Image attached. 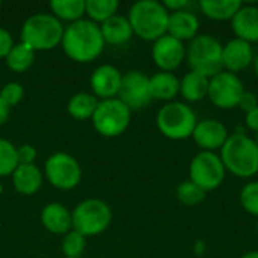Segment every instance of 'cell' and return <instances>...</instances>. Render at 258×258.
I'll list each match as a JSON object with an SVG mask.
<instances>
[{"label": "cell", "mask_w": 258, "mask_h": 258, "mask_svg": "<svg viewBox=\"0 0 258 258\" xmlns=\"http://www.w3.org/2000/svg\"><path fill=\"white\" fill-rule=\"evenodd\" d=\"M62 48L65 54L76 62H92L95 60L103 48L104 39L100 26L91 20H77L63 29Z\"/></svg>", "instance_id": "6da1fadb"}, {"label": "cell", "mask_w": 258, "mask_h": 258, "mask_svg": "<svg viewBox=\"0 0 258 258\" xmlns=\"http://www.w3.org/2000/svg\"><path fill=\"white\" fill-rule=\"evenodd\" d=\"M219 157L225 171L239 178H251L258 174L257 144L245 133L230 135L221 148Z\"/></svg>", "instance_id": "7a4b0ae2"}, {"label": "cell", "mask_w": 258, "mask_h": 258, "mask_svg": "<svg viewBox=\"0 0 258 258\" xmlns=\"http://www.w3.org/2000/svg\"><path fill=\"white\" fill-rule=\"evenodd\" d=\"M128 23L133 35L144 41H157L168 30L169 12L157 0H139L128 11Z\"/></svg>", "instance_id": "3957f363"}, {"label": "cell", "mask_w": 258, "mask_h": 258, "mask_svg": "<svg viewBox=\"0 0 258 258\" xmlns=\"http://www.w3.org/2000/svg\"><path fill=\"white\" fill-rule=\"evenodd\" d=\"M20 36L33 51H45L62 42L63 27L51 14H35L24 21Z\"/></svg>", "instance_id": "277c9868"}, {"label": "cell", "mask_w": 258, "mask_h": 258, "mask_svg": "<svg viewBox=\"0 0 258 258\" xmlns=\"http://www.w3.org/2000/svg\"><path fill=\"white\" fill-rule=\"evenodd\" d=\"M222 44L213 35H197L186 48V59L190 71L200 73L209 79L224 71Z\"/></svg>", "instance_id": "5b68a950"}, {"label": "cell", "mask_w": 258, "mask_h": 258, "mask_svg": "<svg viewBox=\"0 0 258 258\" xmlns=\"http://www.w3.org/2000/svg\"><path fill=\"white\" fill-rule=\"evenodd\" d=\"M156 124L165 138L172 141H184L192 138L198 118L189 104L183 101H171L157 112Z\"/></svg>", "instance_id": "8992f818"}, {"label": "cell", "mask_w": 258, "mask_h": 258, "mask_svg": "<svg viewBox=\"0 0 258 258\" xmlns=\"http://www.w3.org/2000/svg\"><path fill=\"white\" fill-rule=\"evenodd\" d=\"M112 222V210L101 200H85L73 212V230L85 237L104 233Z\"/></svg>", "instance_id": "52a82bcc"}, {"label": "cell", "mask_w": 258, "mask_h": 258, "mask_svg": "<svg viewBox=\"0 0 258 258\" xmlns=\"http://www.w3.org/2000/svg\"><path fill=\"white\" fill-rule=\"evenodd\" d=\"M94 128L106 138L121 136L132 119V110L118 98L101 100L92 115Z\"/></svg>", "instance_id": "ba28073f"}, {"label": "cell", "mask_w": 258, "mask_h": 258, "mask_svg": "<svg viewBox=\"0 0 258 258\" xmlns=\"http://www.w3.org/2000/svg\"><path fill=\"white\" fill-rule=\"evenodd\" d=\"M225 168L221 157L213 151H200L189 165V180L206 194L218 189L225 180Z\"/></svg>", "instance_id": "9c48e42d"}, {"label": "cell", "mask_w": 258, "mask_h": 258, "mask_svg": "<svg viewBox=\"0 0 258 258\" xmlns=\"http://www.w3.org/2000/svg\"><path fill=\"white\" fill-rule=\"evenodd\" d=\"M243 94L245 86L237 74L221 71L219 74L213 76L209 82L207 98L213 106L219 109H234L236 106H239V101Z\"/></svg>", "instance_id": "30bf717a"}, {"label": "cell", "mask_w": 258, "mask_h": 258, "mask_svg": "<svg viewBox=\"0 0 258 258\" xmlns=\"http://www.w3.org/2000/svg\"><path fill=\"white\" fill-rule=\"evenodd\" d=\"M45 177L54 187L60 190L74 189L82 178L79 162L68 153H54L45 162Z\"/></svg>", "instance_id": "8fae6325"}, {"label": "cell", "mask_w": 258, "mask_h": 258, "mask_svg": "<svg viewBox=\"0 0 258 258\" xmlns=\"http://www.w3.org/2000/svg\"><path fill=\"white\" fill-rule=\"evenodd\" d=\"M118 100L122 101L132 112L148 106L153 100L150 95V77L138 70L125 73L121 80Z\"/></svg>", "instance_id": "7c38bea8"}, {"label": "cell", "mask_w": 258, "mask_h": 258, "mask_svg": "<svg viewBox=\"0 0 258 258\" xmlns=\"http://www.w3.org/2000/svg\"><path fill=\"white\" fill-rule=\"evenodd\" d=\"M151 57L154 63L160 68V71L172 73L186 59L184 42L166 33L157 41H154L153 48H151Z\"/></svg>", "instance_id": "4fadbf2b"}, {"label": "cell", "mask_w": 258, "mask_h": 258, "mask_svg": "<svg viewBox=\"0 0 258 258\" xmlns=\"http://www.w3.org/2000/svg\"><path fill=\"white\" fill-rule=\"evenodd\" d=\"M195 144L203 151H216L224 147L227 139L230 138L227 127L218 119H203L198 121L194 135Z\"/></svg>", "instance_id": "5bb4252c"}, {"label": "cell", "mask_w": 258, "mask_h": 258, "mask_svg": "<svg viewBox=\"0 0 258 258\" xmlns=\"http://www.w3.org/2000/svg\"><path fill=\"white\" fill-rule=\"evenodd\" d=\"M254 60V50L252 45L246 41L239 38L230 39L222 47V67L224 71L228 73H239L246 70Z\"/></svg>", "instance_id": "9a60e30c"}, {"label": "cell", "mask_w": 258, "mask_h": 258, "mask_svg": "<svg viewBox=\"0 0 258 258\" xmlns=\"http://www.w3.org/2000/svg\"><path fill=\"white\" fill-rule=\"evenodd\" d=\"M122 74L119 70L113 65H100L94 70L91 76V88L95 97H100L101 100H110L116 98L121 86Z\"/></svg>", "instance_id": "2e32d148"}, {"label": "cell", "mask_w": 258, "mask_h": 258, "mask_svg": "<svg viewBox=\"0 0 258 258\" xmlns=\"http://www.w3.org/2000/svg\"><path fill=\"white\" fill-rule=\"evenodd\" d=\"M166 33L181 42H184V41L190 42L197 35H200V20L189 9L171 12L169 20H168Z\"/></svg>", "instance_id": "e0dca14e"}, {"label": "cell", "mask_w": 258, "mask_h": 258, "mask_svg": "<svg viewBox=\"0 0 258 258\" xmlns=\"http://www.w3.org/2000/svg\"><path fill=\"white\" fill-rule=\"evenodd\" d=\"M230 23L236 38L249 44L258 42V6L243 5Z\"/></svg>", "instance_id": "ac0fdd59"}, {"label": "cell", "mask_w": 258, "mask_h": 258, "mask_svg": "<svg viewBox=\"0 0 258 258\" xmlns=\"http://www.w3.org/2000/svg\"><path fill=\"white\" fill-rule=\"evenodd\" d=\"M41 222L47 231L60 236L71 231L73 215L65 206L59 203H50L41 212Z\"/></svg>", "instance_id": "d6986e66"}, {"label": "cell", "mask_w": 258, "mask_h": 258, "mask_svg": "<svg viewBox=\"0 0 258 258\" xmlns=\"http://www.w3.org/2000/svg\"><path fill=\"white\" fill-rule=\"evenodd\" d=\"M180 94V79L174 73L159 71L150 77V95L159 101H174Z\"/></svg>", "instance_id": "ffe728a7"}, {"label": "cell", "mask_w": 258, "mask_h": 258, "mask_svg": "<svg viewBox=\"0 0 258 258\" xmlns=\"http://www.w3.org/2000/svg\"><path fill=\"white\" fill-rule=\"evenodd\" d=\"M12 183L18 194L35 195L42 184V174L36 165H18L12 174Z\"/></svg>", "instance_id": "44dd1931"}, {"label": "cell", "mask_w": 258, "mask_h": 258, "mask_svg": "<svg viewBox=\"0 0 258 258\" xmlns=\"http://www.w3.org/2000/svg\"><path fill=\"white\" fill-rule=\"evenodd\" d=\"M101 35L104 42L112 45H121L132 39L133 29L128 23V18L121 15H113L104 23H101Z\"/></svg>", "instance_id": "7402d4cb"}, {"label": "cell", "mask_w": 258, "mask_h": 258, "mask_svg": "<svg viewBox=\"0 0 258 258\" xmlns=\"http://www.w3.org/2000/svg\"><path fill=\"white\" fill-rule=\"evenodd\" d=\"M209 82H210L209 77H206L200 73H195V71H189L180 80V95L187 103L201 101V100L207 98Z\"/></svg>", "instance_id": "603a6c76"}, {"label": "cell", "mask_w": 258, "mask_h": 258, "mask_svg": "<svg viewBox=\"0 0 258 258\" xmlns=\"http://www.w3.org/2000/svg\"><path fill=\"white\" fill-rule=\"evenodd\" d=\"M243 6L240 0H201L200 9L201 12L215 20V21H227L236 15V12Z\"/></svg>", "instance_id": "cb8c5ba5"}, {"label": "cell", "mask_w": 258, "mask_h": 258, "mask_svg": "<svg viewBox=\"0 0 258 258\" xmlns=\"http://www.w3.org/2000/svg\"><path fill=\"white\" fill-rule=\"evenodd\" d=\"M97 106H98V100H97V97L94 94L79 92V94H76V95H73L70 98L67 110L73 118L82 121V119L92 118Z\"/></svg>", "instance_id": "d4e9b609"}, {"label": "cell", "mask_w": 258, "mask_h": 258, "mask_svg": "<svg viewBox=\"0 0 258 258\" xmlns=\"http://www.w3.org/2000/svg\"><path fill=\"white\" fill-rule=\"evenodd\" d=\"M50 9L53 15L60 21H77L82 20V15L86 12L85 0H53L50 2Z\"/></svg>", "instance_id": "484cf974"}, {"label": "cell", "mask_w": 258, "mask_h": 258, "mask_svg": "<svg viewBox=\"0 0 258 258\" xmlns=\"http://www.w3.org/2000/svg\"><path fill=\"white\" fill-rule=\"evenodd\" d=\"M6 59V65L9 70L15 71V73H23L26 70L30 68V65L35 60V51L24 42L20 44H14V47L11 48V51L8 53Z\"/></svg>", "instance_id": "4316f807"}, {"label": "cell", "mask_w": 258, "mask_h": 258, "mask_svg": "<svg viewBox=\"0 0 258 258\" xmlns=\"http://www.w3.org/2000/svg\"><path fill=\"white\" fill-rule=\"evenodd\" d=\"M119 3L116 0H86V14L91 21L104 23L110 17L116 15Z\"/></svg>", "instance_id": "83f0119b"}, {"label": "cell", "mask_w": 258, "mask_h": 258, "mask_svg": "<svg viewBox=\"0 0 258 258\" xmlns=\"http://www.w3.org/2000/svg\"><path fill=\"white\" fill-rule=\"evenodd\" d=\"M175 195L178 198V201L187 207H194V206H198L200 203L204 201L206 198V192L198 187L195 183H192L190 180H184L181 181L178 186H177V190H175Z\"/></svg>", "instance_id": "f1b7e54d"}, {"label": "cell", "mask_w": 258, "mask_h": 258, "mask_svg": "<svg viewBox=\"0 0 258 258\" xmlns=\"http://www.w3.org/2000/svg\"><path fill=\"white\" fill-rule=\"evenodd\" d=\"M18 166L17 148L12 142L0 138V177L12 175Z\"/></svg>", "instance_id": "f546056e"}, {"label": "cell", "mask_w": 258, "mask_h": 258, "mask_svg": "<svg viewBox=\"0 0 258 258\" xmlns=\"http://www.w3.org/2000/svg\"><path fill=\"white\" fill-rule=\"evenodd\" d=\"M86 248V237L80 233L71 230L65 234V239L62 242V252L65 258H80Z\"/></svg>", "instance_id": "4dcf8cb0"}, {"label": "cell", "mask_w": 258, "mask_h": 258, "mask_svg": "<svg viewBox=\"0 0 258 258\" xmlns=\"http://www.w3.org/2000/svg\"><path fill=\"white\" fill-rule=\"evenodd\" d=\"M240 204L245 212L258 218V181H249L242 187Z\"/></svg>", "instance_id": "1f68e13d"}, {"label": "cell", "mask_w": 258, "mask_h": 258, "mask_svg": "<svg viewBox=\"0 0 258 258\" xmlns=\"http://www.w3.org/2000/svg\"><path fill=\"white\" fill-rule=\"evenodd\" d=\"M23 95H24V88H23L20 83H17V82H9V83H6V85L2 88V91H0V98H2L9 107L18 104V103L23 100Z\"/></svg>", "instance_id": "d6a6232c"}, {"label": "cell", "mask_w": 258, "mask_h": 258, "mask_svg": "<svg viewBox=\"0 0 258 258\" xmlns=\"http://www.w3.org/2000/svg\"><path fill=\"white\" fill-rule=\"evenodd\" d=\"M18 165H33L36 159V150L32 145H21L17 148Z\"/></svg>", "instance_id": "836d02e7"}, {"label": "cell", "mask_w": 258, "mask_h": 258, "mask_svg": "<svg viewBox=\"0 0 258 258\" xmlns=\"http://www.w3.org/2000/svg\"><path fill=\"white\" fill-rule=\"evenodd\" d=\"M257 106H258L257 95H255L254 92H251V91H245V94L242 95V98H240V101H239V106H237V107H240L245 113H248V112L254 110Z\"/></svg>", "instance_id": "e575fe53"}, {"label": "cell", "mask_w": 258, "mask_h": 258, "mask_svg": "<svg viewBox=\"0 0 258 258\" xmlns=\"http://www.w3.org/2000/svg\"><path fill=\"white\" fill-rule=\"evenodd\" d=\"M12 47H14V41L11 33L6 29L0 27V59L6 57Z\"/></svg>", "instance_id": "d590c367"}, {"label": "cell", "mask_w": 258, "mask_h": 258, "mask_svg": "<svg viewBox=\"0 0 258 258\" xmlns=\"http://www.w3.org/2000/svg\"><path fill=\"white\" fill-rule=\"evenodd\" d=\"M163 3V6L166 8V11L171 14V12H178V11H184V9H187L189 8V5H190V2H187V0H165V2H162Z\"/></svg>", "instance_id": "8d00e7d4"}, {"label": "cell", "mask_w": 258, "mask_h": 258, "mask_svg": "<svg viewBox=\"0 0 258 258\" xmlns=\"http://www.w3.org/2000/svg\"><path fill=\"white\" fill-rule=\"evenodd\" d=\"M245 124L249 130L258 133V106L254 110L245 113Z\"/></svg>", "instance_id": "74e56055"}, {"label": "cell", "mask_w": 258, "mask_h": 258, "mask_svg": "<svg viewBox=\"0 0 258 258\" xmlns=\"http://www.w3.org/2000/svg\"><path fill=\"white\" fill-rule=\"evenodd\" d=\"M9 110H11V107L0 98V127L8 121V118H9Z\"/></svg>", "instance_id": "f35d334b"}, {"label": "cell", "mask_w": 258, "mask_h": 258, "mask_svg": "<svg viewBox=\"0 0 258 258\" xmlns=\"http://www.w3.org/2000/svg\"><path fill=\"white\" fill-rule=\"evenodd\" d=\"M204 249H206V245H204V242H197V246H195V251H197V254L198 255H203L204 254Z\"/></svg>", "instance_id": "ab89813d"}, {"label": "cell", "mask_w": 258, "mask_h": 258, "mask_svg": "<svg viewBox=\"0 0 258 258\" xmlns=\"http://www.w3.org/2000/svg\"><path fill=\"white\" fill-rule=\"evenodd\" d=\"M242 258H258V251H249V252L243 254Z\"/></svg>", "instance_id": "60d3db41"}, {"label": "cell", "mask_w": 258, "mask_h": 258, "mask_svg": "<svg viewBox=\"0 0 258 258\" xmlns=\"http://www.w3.org/2000/svg\"><path fill=\"white\" fill-rule=\"evenodd\" d=\"M254 68H255V74H257L258 77V56L254 59Z\"/></svg>", "instance_id": "b9f144b4"}, {"label": "cell", "mask_w": 258, "mask_h": 258, "mask_svg": "<svg viewBox=\"0 0 258 258\" xmlns=\"http://www.w3.org/2000/svg\"><path fill=\"white\" fill-rule=\"evenodd\" d=\"M254 141H255V144H257V148H258V133H255V139H254Z\"/></svg>", "instance_id": "7bdbcfd3"}, {"label": "cell", "mask_w": 258, "mask_h": 258, "mask_svg": "<svg viewBox=\"0 0 258 258\" xmlns=\"http://www.w3.org/2000/svg\"><path fill=\"white\" fill-rule=\"evenodd\" d=\"M0 194H2V186H0Z\"/></svg>", "instance_id": "ee69618b"}, {"label": "cell", "mask_w": 258, "mask_h": 258, "mask_svg": "<svg viewBox=\"0 0 258 258\" xmlns=\"http://www.w3.org/2000/svg\"><path fill=\"white\" fill-rule=\"evenodd\" d=\"M257 233H258V222H257Z\"/></svg>", "instance_id": "f6af8a7d"}, {"label": "cell", "mask_w": 258, "mask_h": 258, "mask_svg": "<svg viewBox=\"0 0 258 258\" xmlns=\"http://www.w3.org/2000/svg\"><path fill=\"white\" fill-rule=\"evenodd\" d=\"M0 5H2V3H0Z\"/></svg>", "instance_id": "bcb514c9"}, {"label": "cell", "mask_w": 258, "mask_h": 258, "mask_svg": "<svg viewBox=\"0 0 258 258\" xmlns=\"http://www.w3.org/2000/svg\"><path fill=\"white\" fill-rule=\"evenodd\" d=\"M80 258H82V257H80Z\"/></svg>", "instance_id": "7dc6e473"}]
</instances>
